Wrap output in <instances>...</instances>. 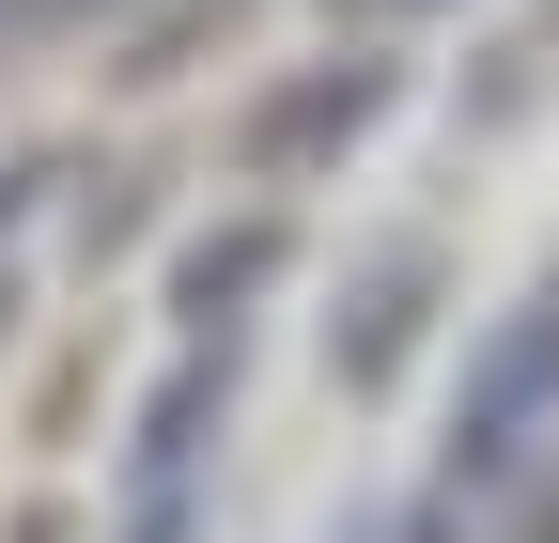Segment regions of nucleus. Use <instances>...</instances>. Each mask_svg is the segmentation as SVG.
<instances>
[{
  "label": "nucleus",
  "mask_w": 559,
  "mask_h": 543,
  "mask_svg": "<svg viewBox=\"0 0 559 543\" xmlns=\"http://www.w3.org/2000/svg\"><path fill=\"white\" fill-rule=\"evenodd\" d=\"M389 109H404V62H389V47H326V62H296V79H264V94L234 109V171H249V186H311V171L358 156Z\"/></svg>",
  "instance_id": "nucleus-1"
},
{
  "label": "nucleus",
  "mask_w": 559,
  "mask_h": 543,
  "mask_svg": "<svg viewBox=\"0 0 559 543\" xmlns=\"http://www.w3.org/2000/svg\"><path fill=\"white\" fill-rule=\"evenodd\" d=\"M544 435H559V295H528V311H498V326H481L466 403H451V497L528 482V466H544Z\"/></svg>",
  "instance_id": "nucleus-2"
},
{
  "label": "nucleus",
  "mask_w": 559,
  "mask_h": 543,
  "mask_svg": "<svg viewBox=\"0 0 559 543\" xmlns=\"http://www.w3.org/2000/svg\"><path fill=\"white\" fill-rule=\"evenodd\" d=\"M218 420H234V342H187L140 403V450H124V543H187L202 512V466H218Z\"/></svg>",
  "instance_id": "nucleus-3"
},
{
  "label": "nucleus",
  "mask_w": 559,
  "mask_h": 543,
  "mask_svg": "<svg viewBox=\"0 0 559 543\" xmlns=\"http://www.w3.org/2000/svg\"><path fill=\"white\" fill-rule=\"evenodd\" d=\"M419 311H436V249L389 233V249L358 264V295L326 311V373H342V388H389V373H404V342H419Z\"/></svg>",
  "instance_id": "nucleus-4"
},
{
  "label": "nucleus",
  "mask_w": 559,
  "mask_h": 543,
  "mask_svg": "<svg viewBox=\"0 0 559 543\" xmlns=\"http://www.w3.org/2000/svg\"><path fill=\"white\" fill-rule=\"evenodd\" d=\"M280 264H296V233H280V218H218V233H187V249H171V326H187V342H234L249 295L280 280Z\"/></svg>",
  "instance_id": "nucleus-5"
},
{
  "label": "nucleus",
  "mask_w": 559,
  "mask_h": 543,
  "mask_svg": "<svg viewBox=\"0 0 559 543\" xmlns=\"http://www.w3.org/2000/svg\"><path fill=\"white\" fill-rule=\"evenodd\" d=\"M202 32H234V0H171L156 32H124V47H109V79H124V94H156V79H187V47H202Z\"/></svg>",
  "instance_id": "nucleus-6"
},
{
  "label": "nucleus",
  "mask_w": 559,
  "mask_h": 543,
  "mask_svg": "<svg viewBox=\"0 0 559 543\" xmlns=\"http://www.w3.org/2000/svg\"><path fill=\"white\" fill-rule=\"evenodd\" d=\"M94 16H109V0H0V62L47 47V32H94Z\"/></svg>",
  "instance_id": "nucleus-7"
},
{
  "label": "nucleus",
  "mask_w": 559,
  "mask_h": 543,
  "mask_svg": "<svg viewBox=\"0 0 559 543\" xmlns=\"http://www.w3.org/2000/svg\"><path fill=\"white\" fill-rule=\"evenodd\" d=\"M326 16H451V0H326Z\"/></svg>",
  "instance_id": "nucleus-8"
},
{
  "label": "nucleus",
  "mask_w": 559,
  "mask_h": 543,
  "mask_svg": "<svg viewBox=\"0 0 559 543\" xmlns=\"http://www.w3.org/2000/svg\"><path fill=\"white\" fill-rule=\"evenodd\" d=\"M0 342H16V264H0Z\"/></svg>",
  "instance_id": "nucleus-9"
},
{
  "label": "nucleus",
  "mask_w": 559,
  "mask_h": 543,
  "mask_svg": "<svg viewBox=\"0 0 559 543\" xmlns=\"http://www.w3.org/2000/svg\"><path fill=\"white\" fill-rule=\"evenodd\" d=\"M16 543H62V512H32V528H16Z\"/></svg>",
  "instance_id": "nucleus-10"
},
{
  "label": "nucleus",
  "mask_w": 559,
  "mask_h": 543,
  "mask_svg": "<svg viewBox=\"0 0 559 543\" xmlns=\"http://www.w3.org/2000/svg\"><path fill=\"white\" fill-rule=\"evenodd\" d=\"M342 543H373V528H342Z\"/></svg>",
  "instance_id": "nucleus-11"
}]
</instances>
